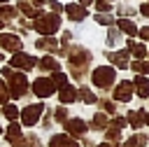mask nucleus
I'll use <instances>...</instances> for the list:
<instances>
[{
    "instance_id": "obj_1",
    "label": "nucleus",
    "mask_w": 149,
    "mask_h": 147,
    "mask_svg": "<svg viewBox=\"0 0 149 147\" xmlns=\"http://www.w3.org/2000/svg\"><path fill=\"white\" fill-rule=\"evenodd\" d=\"M65 63H68V75H70V79L84 84V77L91 72L93 54H91V49H86L84 44L70 42V44H68V51H65Z\"/></svg>"
},
{
    "instance_id": "obj_2",
    "label": "nucleus",
    "mask_w": 149,
    "mask_h": 147,
    "mask_svg": "<svg viewBox=\"0 0 149 147\" xmlns=\"http://www.w3.org/2000/svg\"><path fill=\"white\" fill-rule=\"evenodd\" d=\"M114 84H116V68H112L109 63L107 65H98V68L91 70V86L93 89L107 93V91H112Z\"/></svg>"
},
{
    "instance_id": "obj_3",
    "label": "nucleus",
    "mask_w": 149,
    "mask_h": 147,
    "mask_svg": "<svg viewBox=\"0 0 149 147\" xmlns=\"http://www.w3.org/2000/svg\"><path fill=\"white\" fill-rule=\"evenodd\" d=\"M7 89H9V100H21L30 93V82H28V72L14 70L7 79Z\"/></svg>"
},
{
    "instance_id": "obj_4",
    "label": "nucleus",
    "mask_w": 149,
    "mask_h": 147,
    "mask_svg": "<svg viewBox=\"0 0 149 147\" xmlns=\"http://www.w3.org/2000/svg\"><path fill=\"white\" fill-rule=\"evenodd\" d=\"M33 30L37 35H56L61 30V14L54 12H42L40 16L33 19Z\"/></svg>"
},
{
    "instance_id": "obj_5",
    "label": "nucleus",
    "mask_w": 149,
    "mask_h": 147,
    "mask_svg": "<svg viewBox=\"0 0 149 147\" xmlns=\"http://www.w3.org/2000/svg\"><path fill=\"white\" fill-rule=\"evenodd\" d=\"M44 100H37V103H28L26 107L19 110V124L23 128H35L42 119V112H44Z\"/></svg>"
},
{
    "instance_id": "obj_6",
    "label": "nucleus",
    "mask_w": 149,
    "mask_h": 147,
    "mask_svg": "<svg viewBox=\"0 0 149 147\" xmlns=\"http://www.w3.org/2000/svg\"><path fill=\"white\" fill-rule=\"evenodd\" d=\"M56 84L51 82V77L49 75H40V77H35L33 82H30V93L35 96V98H40V100H47V98H51V96H56Z\"/></svg>"
},
{
    "instance_id": "obj_7",
    "label": "nucleus",
    "mask_w": 149,
    "mask_h": 147,
    "mask_svg": "<svg viewBox=\"0 0 149 147\" xmlns=\"http://www.w3.org/2000/svg\"><path fill=\"white\" fill-rule=\"evenodd\" d=\"M7 65L14 68V70H21V72H30V70L37 68V56H33V54H28V51L21 49V51H16V54H9Z\"/></svg>"
},
{
    "instance_id": "obj_8",
    "label": "nucleus",
    "mask_w": 149,
    "mask_h": 147,
    "mask_svg": "<svg viewBox=\"0 0 149 147\" xmlns=\"http://www.w3.org/2000/svg\"><path fill=\"white\" fill-rule=\"evenodd\" d=\"M135 98V89H133V79H121L112 86V100L114 103H130Z\"/></svg>"
},
{
    "instance_id": "obj_9",
    "label": "nucleus",
    "mask_w": 149,
    "mask_h": 147,
    "mask_svg": "<svg viewBox=\"0 0 149 147\" xmlns=\"http://www.w3.org/2000/svg\"><path fill=\"white\" fill-rule=\"evenodd\" d=\"M35 49L42 54H51V56L61 58V40L56 35H40L35 40Z\"/></svg>"
},
{
    "instance_id": "obj_10",
    "label": "nucleus",
    "mask_w": 149,
    "mask_h": 147,
    "mask_svg": "<svg viewBox=\"0 0 149 147\" xmlns=\"http://www.w3.org/2000/svg\"><path fill=\"white\" fill-rule=\"evenodd\" d=\"M23 49V40L21 35L12 33V30H0V51L5 54H16Z\"/></svg>"
},
{
    "instance_id": "obj_11",
    "label": "nucleus",
    "mask_w": 149,
    "mask_h": 147,
    "mask_svg": "<svg viewBox=\"0 0 149 147\" xmlns=\"http://www.w3.org/2000/svg\"><path fill=\"white\" fill-rule=\"evenodd\" d=\"M105 58L116 70H128V65H130V54H128V49H121V47L119 49H107L105 51Z\"/></svg>"
},
{
    "instance_id": "obj_12",
    "label": "nucleus",
    "mask_w": 149,
    "mask_h": 147,
    "mask_svg": "<svg viewBox=\"0 0 149 147\" xmlns=\"http://www.w3.org/2000/svg\"><path fill=\"white\" fill-rule=\"evenodd\" d=\"M63 131L77 140H81L88 133V121H84V117H68V121L63 124Z\"/></svg>"
},
{
    "instance_id": "obj_13",
    "label": "nucleus",
    "mask_w": 149,
    "mask_h": 147,
    "mask_svg": "<svg viewBox=\"0 0 149 147\" xmlns=\"http://www.w3.org/2000/svg\"><path fill=\"white\" fill-rule=\"evenodd\" d=\"M63 14H65L68 21H72V23H81V21L88 16V7L79 5V2H68L65 9H63Z\"/></svg>"
},
{
    "instance_id": "obj_14",
    "label": "nucleus",
    "mask_w": 149,
    "mask_h": 147,
    "mask_svg": "<svg viewBox=\"0 0 149 147\" xmlns=\"http://www.w3.org/2000/svg\"><path fill=\"white\" fill-rule=\"evenodd\" d=\"M47 147H81V145H79L77 138H72V135H68L65 131H61V133H51V135H49Z\"/></svg>"
},
{
    "instance_id": "obj_15",
    "label": "nucleus",
    "mask_w": 149,
    "mask_h": 147,
    "mask_svg": "<svg viewBox=\"0 0 149 147\" xmlns=\"http://www.w3.org/2000/svg\"><path fill=\"white\" fill-rule=\"evenodd\" d=\"M126 121L133 131H142L147 126V110L144 107H137V110H128L126 112Z\"/></svg>"
},
{
    "instance_id": "obj_16",
    "label": "nucleus",
    "mask_w": 149,
    "mask_h": 147,
    "mask_svg": "<svg viewBox=\"0 0 149 147\" xmlns=\"http://www.w3.org/2000/svg\"><path fill=\"white\" fill-rule=\"evenodd\" d=\"M126 49H128L130 58H135V61H142V58H147V51H149L147 42H142V40H135V37H128V40H126Z\"/></svg>"
},
{
    "instance_id": "obj_17",
    "label": "nucleus",
    "mask_w": 149,
    "mask_h": 147,
    "mask_svg": "<svg viewBox=\"0 0 149 147\" xmlns=\"http://www.w3.org/2000/svg\"><path fill=\"white\" fill-rule=\"evenodd\" d=\"M35 70H40L42 75H51V72L61 70V61H58L56 56H51V54H42V56L37 58V68H35Z\"/></svg>"
},
{
    "instance_id": "obj_18",
    "label": "nucleus",
    "mask_w": 149,
    "mask_h": 147,
    "mask_svg": "<svg viewBox=\"0 0 149 147\" xmlns=\"http://www.w3.org/2000/svg\"><path fill=\"white\" fill-rule=\"evenodd\" d=\"M56 96H58L61 105H72V103H77V86L74 84H65V86H61L56 91Z\"/></svg>"
},
{
    "instance_id": "obj_19",
    "label": "nucleus",
    "mask_w": 149,
    "mask_h": 147,
    "mask_svg": "<svg viewBox=\"0 0 149 147\" xmlns=\"http://www.w3.org/2000/svg\"><path fill=\"white\" fill-rule=\"evenodd\" d=\"M133 89H135V96L140 100H149V77L135 75L133 77Z\"/></svg>"
},
{
    "instance_id": "obj_20",
    "label": "nucleus",
    "mask_w": 149,
    "mask_h": 147,
    "mask_svg": "<svg viewBox=\"0 0 149 147\" xmlns=\"http://www.w3.org/2000/svg\"><path fill=\"white\" fill-rule=\"evenodd\" d=\"M147 145H149V133L144 131H133V135L121 140V147H147Z\"/></svg>"
},
{
    "instance_id": "obj_21",
    "label": "nucleus",
    "mask_w": 149,
    "mask_h": 147,
    "mask_svg": "<svg viewBox=\"0 0 149 147\" xmlns=\"http://www.w3.org/2000/svg\"><path fill=\"white\" fill-rule=\"evenodd\" d=\"M16 9H19V14H21L23 19H28V21H33L35 16H40V14L44 12V9H37L30 0H19V2H16Z\"/></svg>"
},
{
    "instance_id": "obj_22",
    "label": "nucleus",
    "mask_w": 149,
    "mask_h": 147,
    "mask_svg": "<svg viewBox=\"0 0 149 147\" xmlns=\"http://www.w3.org/2000/svg\"><path fill=\"white\" fill-rule=\"evenodd\" d=\"M114 26L121 30V35H126V37H137V30H140V28H137V23H135L133 19H123V16H121V19H116Z\"/></svg>"
},
{
    "instance_id": "obj_23",
    "label": "nucleus",
    "mask_w": 149,
    "mask_h": 147,
    "mask_svg": "<svg viewBox=\"0 0 149 147\" xmlns=\"http://www.w3.org/2000/svg\"><path fill=\"white\" fill-rule=\"evenodd\" d=\"M107 124H109V114H105L102 110H98V112L91 117V121H88V131H98V133H102V131L107 128Z\"/></svg>"
},
{
    "instance_id": "obj_24",
    "label": "nucleus",
    "mask_w": 149,
    "mask_h": 147,
    "mask_svg": "<svg viewBox=\"0 0 149 147\" xmlns=\"http://www.w3.org/2000/svg\"><path fill=\"white\" fill-rule=\"evenodd\" d=\"M77 103H84V105H95L98 103V96L91 86H77Z\"/></svg>"
},
{
    "instance_id": "obj_25",
    "label": "nucleus",
    "mask_w": 149,
    "mask_h": 147,
    "mask_svg": "<svg viewBox=\"0 0 149 147\" xmlns=\"http://www.w3.org/2000/svg\"><path fill=\"white\" fill-rule=\"evenodd\" d=\"M9 147H42V138L37 135V133H23L19 140H14Z\"/></svg>"
},
{
    "instance_id": "obj_26",
    "label": "nucleus",
    "mask_w": 149,
    "mask_h": 147,
    "mask_svg": "<svg viewBox=\"0 0 149 147\" xmlns=\"http://www.w3.org/2000/svg\"><path fill=\"white\" fill-rule=\"evenodd\" d=\"M21 135H23V126H21L19 121H9V124H7V128L2 131V138H5L9 145H12L14 140H19Z\"/></svg>"
},
{
    "instance_id": "obj_27",
    "label": "nucleus",
    "mask_w": 149,
    "mask_h": 147,
    "mask_svg": "<svg viewBox=\"0 0 149 147\" xmlns=\"http://www.w3.org/2000/svg\"><path fill=\"white\" fill-rule=\"evenodd\" d=\"M121 30L116 28V26H109L107 28V37H105V47L107 49H119L121 47Z\"/></svg>"
},
{
    "instance_id": "obj_28",
    "label": "nucleus",
    "mask_w": 149,
    "mask_h": 147,
    "mask_svg": "<svg viewBox=\"0 0 149 147\" xmlns=\"http://www.w3.org/2000/svg\"><path fill=\"white\" fill-rule=\"evenodd\" d=\"M21 14H19V9H16V5H0V19L5 21V23H14L16 19H19Z\"/></svg>"
},
{
    "instance_id": "obj_29",
    "label": "nucleus",
    "mask_w": 149,
    "mask_h": 147,
    "mask_svg": "<svg viewBox=\"0 0 149 147\" xmlns=\"http://www.w3.org/2000/svg\"><path fill=\"white\" fill-rule=\"evenodd\" d=\"M0 114L7 119V121H19V107L9 100V103H5V105H0Z\"/></svg>"
},
{
    "instance_id": "obj_30",
    "label": "nucleus",
    "mask_w": 149,
    "mask_h": 147,
    "mask_svg": "<svg viewBox=\"0 0 149 147\" xmlns=\"http://www.w3.org/2000/svg\"><path fill=\"white\" fill-rule=\"evenodd\" d=\"M121 135H123V128L112 124H107V128L102 131V140H109V142H121Z\"/></svg>"
},
{
    "instance_id": "obj_31",
    "label": "nucleus",
    "mask_w": 149,
    "mask_h": 147,
    "mask_svg": "<svg viewBox=\"0 0 149 147\" xmlns=\"http://www.w3.org/2000/svg\"><path fill=\"white\" fill-rule=\"evenodd\" d=\"M128 70H133L135 75H144V77H149V58H142V61H135V58H130V65H128Z\"/></svg>"
},
{
    "instance_id": "obj_32",
    "label": "nucleus",
    "mask_w": 149,
    "mask_h": 147,
    "mask_svg": "<svg viewBox=\"0 0 149 147\" xmlns=\"http://www.w3.org/2000/svg\"><path fill=\"white\" fill-rule=\"evenodd\" d=\"M95 105H98V107H100L105 114H109V117H114V114H116V103H114L112 98H102V96H100Z\"/></svg>"
},
{
    "instance_id": "obj_33",
    "label": "nucleus",
    "mask_w": 149,
    "mask_h": 147,
    "mask_svg": "<svg viewBox=\"0 0 149 147\" xmlns=\"http://www.w3.org/2000/svg\"><path fill=\"white\" fill-rule=\"evenodd\" d=\"M68 117H70V112H68V105H56V107H54V124L63 126V124L68 121Z\"/></svg>"
},
{
    "instance_id": "obj_34",
    "label": "nucleus",
    "mask_w": 149,
    "mask_h": 147,
    "mask_svg": "<svg viewBox=\"0 0 149 147\" xmlns=\"http://www.w3.org/2000/svg\"><path fill=\"white\" fill-rule=\"evenodd\" d=\"M93 21H95L98 26H105V28H109V26H114V23H116L114 14H100V12H95V14H93Z\"/></svg>"
},
{
    "instance_id": "obj_35",
    "label": "nucleus",
    "mask_w": 149,
    "mask_h": 147,
    "mask_svg": "<svg viewBox=\"0 0 149 147\" xmlns=\"http://www.w3.org/2000/svg\"><path fill=\"white\" fill-rule=\"evenodd\" d=\"M49 77H51V82L56 84V89H61V86L70 84V75H68V72H63V70H56V72H51Z\"/></svg>"
},
{
    "instance_id": "obj_36",
    "label": "nucleus",
    "mask_w": 149,
    "mask_h": 147,
    "mask_svg": "<svg viewBox=\"0 0 149 147\" xmlns=\"http://www.w3.org/2000/svg\"><path fill=\"white\" fill-rule=\"evenodd\" d=\"M40 126L44 131H51V126H54V107H44L42 119H40Z\"/></svg>"
},
{
    "instance_id": "obj_37",
    "label": "nucleus",
    "mask_w": 149,
    "mask_h": 147,
    "mask_svg": "<svg viewBox=\"0 0 149 147\" xmlns=\"http://www.w3.org/2000/svg\"><path fill=\"white\" fill-rule=\"evenodd\" d=\"M114 12H116V16H119V19H121V16H123V19H133V16L137 14V7H130V5H119Z\"/></svg>"
},
{
    "instance_id": "obj_38",
    "label": "nucleus",
    "mask_w": 149,
    "mask_h": 147,
    "mask_svg": "<svg viewBox=\"0 0 149 147\" xmlns=\"http://www.w3.org/2000/svg\"><path fill=\"white\" fill-rule=\"evenodd\" d=\"M93 7H95V12H100V14H112V12H114V5L107 2V0H93Z\"/></svg>"
},
{
    "instance_id": "obj_39",
    "label": "nucleus",
    "mask_w": 149,
    "mask_h": 147,
    "mask_svg": "<svg viewBox=\"0 0 149 147\" xmlns=\"http://www.w3.org/2000/svg\"><path fill=\"white\" fill-rule=\"evenodd\" d=\"M9 103V89H7V82L0 77V105Z\"/></svg>"
},
{
    "instance_id": "obj_40",
    "label": "nucleus",
    "mask_w": 149,
    "mask_h": 147,
    "mask_svg": "<svg viewBox=\"0 0 149 147\" xmlns=\"http://www.w3.org/2000/svg\"><path fill=\"white\" fill-rule=\"evenodd\" d=\"M44 7H49L54 14H63V9H65V5L63 2H58V0H47V5Z\"/></svg>"
},
{
    "instance_id": "obj_41",
    "label": "nucleus",
    "mask_w": 149,
    "mask_h": 147,
    "mask_svg": "<svg viewBox=\"0 0 149 147\" xmlns=\"http://www.w3.org/2000/svg\"><path fill=\"white\" fill-rule=\"evenodd\" d=\"M137 37H140L142 42H149V23H147V26H140V30H137Z\"/></svg>"
},
{
    "instance_id": "obj_42",
    "label": "nucleus",
    "mask_w": 149,
    "mask_h": 147,
    "mask_svg": "<svg viewBox=\"0 0 149 147\" xmlns=\"http://www.w3.org/2000/svg\"><path fill=\"white\" fill-rule=\"evenodd\" d=\"M137 14H140V16H144V19H149V0H144V2L137 7Z\"/></svg>"
},
{
    "instance_id": "obj_43",
    "label": "nucleus",
    "mask_w": 149,
    "mask_h": 147,
    "mask_svg": "<svg viewBox=\"0 0 149 147\" xmlns=\"http://www.w3.org/2000/svg\"><path fill=\"white\" fill-rule=\"evenodd\" d=\"M12 72H14V68H9V65H7V63H5V65H2V68H0V77H2V79H7V77H9V75H12Z\"/></svg>"
},
{
    "instance_id": "obj_44",
    "label": "nucleus",
    "mask_w": 149,
    "mask_h": 147,
    "mask_svg": "<svg viewBox=\"0 0 149 147\" xmlns=\"http://www.w3.org/2000/svg\"><path fill=\"white\" fill-rule=\"evenodd\" d=\"M95 147H121V142H109V140H102V142H95Z\"/></svg>"
},
{
    "instance_id": "obj_45",
    "label": "nucleus",
    "mask_w": 149,
    "mask_h": 147,
    "mask_svg": "<svg viewBox=\"0 0 149 147\" xmlns=\"http://www.w3.org/2000/svg\"><path fill=\"white\" fill-rule=\"evenodd\" d=\"M77 2H79V5H84V7H91V5H93V0H77Z\"/></svg>"
},
{
    "instance_id": "obj_46",
    "label": "nucleus",
    "mask_w": 149,
    "mask_h": 147,
    "mask_svg": "<svg viewBox=\"0 0 149 147\" xmlns=\"http://www.w3.org/2000/svg\"><path fill=\"white\" fill-rule=\"evenodd\" d=\"M5 26H7V23H5L2 19H0V30H5Z\"/></svg>"
},
{
    "instance_id": "obj_47",
    "label": "nucleus",
    "mask_w": 149,
    "mask_h": 147,
    "mask_svg": "<svg viewBox=\"0 0 149 147\" xmlns=\"http://www.w3.org/2000/svg\"><path fill=\"white\" fill-rule=\"evenodd\" d=\"M2 61H5V51H0V63H2Z\"/></svg>"
},
{
    "instance_id": "obj_48",
    "label": "nucleus",
    "mask_w": 149,
    "mask_h": 147,
    "mask_svg": "<svg viewBox=\"0 0 149 147\" xmlns=\"http://www.w3.org/2000/svg\"><path fill=\"white\" fill-rule=\"evenodd\" d=\"M0 5H9V0H0Z\"/></svg>"
},
{
    "instance_id": "obj_49",
    "label": "nucleus",
    "mask_w": 149,
    "mask_h": 147,
    "mask_svg": "<svg viewBox=\"0 0 149 147\" xmlns=\"http://www.w3.org/2000/svg\"><path fill=\"white\" fill-rule=\"evenodd\" d=\"M147 126H149V112H147Z\"/></svg>"
},
{
    "instance_id": "obj_50",
    "label": "nucleus",
    "mask_w": 149,
    "mask_h": 147,
    "mask_svg": "<svg viewBox=\"0 0 149 147\" xmlns=\"http://www.w3.org/2000/svg\"><path fill=\"white\" fill-rule=\"evenodd\" d=\"M2 131H5V128H2V126H0V135H2Z\"/></svg>"
},
{
    "instance_id": "obj_51",
    "label": "nucleus",
    "mask_w": 149,
    "mask_h": 147,
    "mask_svg": "<svg viewBox=\"0 0 149 147\" xmlns=\"http://www.w3.org/2000/svg\"><path fill=\"white\" fill-rule=\"evenodd\" d=\"M107 2H114V0H107Z\"/></svg>"
},
{
    "instance_id": "obj_52",
    "label": "nucleus",
    "mask_w": 149,
    "mask_h": 147,
    "mask_svg": "<svg viewBox=\"0 0 149 147\" xmlns=\"http://www.w3.org/2000/svg\"><path fill=\"white\" fill-rule=\"evenodd\" d=\"M147 58H149V51H147Z\"/></svg>"
},
{
    "instance_id": "obj_53",
    "label": "nucleus",
    "mask_w": 149,
    "mask_h": 147,
    "mask_svg": "<svg viewBox=\"0 0 149 147\" xmlns=\"http://www.w3.org/2000/svg\"><path fill=\"white\" fill-rule=\"evenodd\" d=\"M142 2H144V0H142Z\"/></svg>"
}]
</instances>
